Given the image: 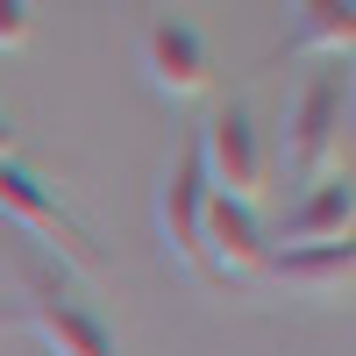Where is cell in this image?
I'll return each instance as SVG.
<instances>
[{
  "mask_svg": "<svg viewBox=\"0 0 356 356\" xmlns=\"http://www.w3.org/2000/svg\"><path fill=\"white\" fill-rule=\"evenodd\" d=\"M0 214H8L15 228H29L36 243H50L57 257L72 264V271H86V278H100V271H107V250L86 235V221H72V207L57 200L36 171H22L15 157L0 164Z\"/></svg>",
  "mask_w": 356,
  "mask_h": 356,
  "instance_id": "1",
  "label": "cell"
},
{
  "mask_svg": "<svg viewBox=\"0 0 356 356\" xmlns=\"http://www.w3.org/2000/svg\"><path fill=\"white\" fill-rule=\"evenodd\" d=\"M193 143H200V171H207L214 200H235V207L264 200V136H257L250 107H214Z\"/></svg>",
  "mask_w": 356,
  "mask_h": 356,
  "instance_id": "2",
  "label": "cell"
},
{
  "mask_svg": "<svg viewBox=\"0 0 356 356\" xmlns=\"http://www.w3.org/2000/svg\"><path fill=\"white\" fill-rule=\"evenodd\" d=\"M207 171H200V143H186L171 164H164V178H157V200H150V214H157V243H164V257L178 264V271H193V278H207V257H200V221H207Z\"/></svg>",
  "mask_w": 356,
  "mask_h": 356,
  "instance_id": "3",
  "label": "cell"
},
{
  "mask_svg": "<svg viewBox=\"0 0 356 356\" xmlns=\"http://www.w3.org/2000/svg\"><path fill=\"white\" fill-rule=\"evenodd\" d=\"M342 122H349V86L335 72H321L285 114V164L300 178H335V157H342Z\"/></svg>",
  "mask_w": 356,
  "mask_h": 356,
  "instance_id": "4",
  "label": "cell"
},
{
  "mask_svg": "<svg viewBox=\"0 0 356 356\" xmlns=\"http://www.w3.org/2000/svg\"><path fill=\"white\" fill-rule=\"evenodd\" d=\"M143 79L157 86L164 100H200V93H214V50H207V36L193 22H178V15H157L150 29H143Z\"/></svg>",
  "mask_w": 356,
  "mask_h": 356,
  "instance_id": "5",
  "label": "cell"
},
{
  "mask_svg": "<svg viewBox=\"0 0 356 356\" xmlns=\"http://www.w3.org/2000/svg\"><path fill=\"white\" fill-rule=\"evenodd\" d=\"M22 314H29V328H36V342H43L50 356H122V342H114L107 321H100L93 307H79L65 285H50L43 271L29 278Z\"/></svg>",
  "mask_w": 356,
  "mask_h": 356,
  "instance_id": "6",
  "label": "cell"
},
{
  "mask_svg": "<svg viewBox=\"0 0 356 356\" xmlns=\"http://www.w3.org/2000/svg\"><path fill=\"white\" fill-rule=\"evenodd\" d=\"M200 257H207V278H257V271H264V257H271L257 207L207 200V221H200Z\"/></svg>",
  "mask_w": 356,
  "mask_h": 356,
  "instance_id": "7",
  "label": "cell"
},
{
  "mask_svg": "<svg viewBox=\"0 0 356 356\" xmlns=\"http://www.w3.org/2000/svg\"><path fill=\"white\" fill-rule=\"evenodd\" d=\"M349 228H356V186L349 178H321V186L285 214L278 243L285 250H321V243H349Z\"/></svg>",
  "mask_w": 356,
  "mask_h": 356,
  "instance_id": "8",
  "label": "cell"
},
{
  "mask_svg": "<svg viewBox=\"0 0 356 356\" xmlns=\"http://www.w3.org/2000/svg\"><path fill=\"white\" fill-rule=\"evenodd\" d=\"M349 271H356V250H349V243L271 250V257H264V278H271V285H292V292H307V300H335V292H349Z\"/></svg>",
  "mask_w": 356,
  "mask_h": 356,
  "instance_id": "9",
  "label": "cell"
},
{
  "mask_svg": "<svg viewBox=\"0 0 356 356\" xmlns=\"http://www.w3.org/2000/svg\"><path fill=\"white\" fill-rule=\"evenodd\" d=\"M356 43V8L349 0H307L300 29H292V50H321V57H349Z\"/></svg>",
  "mask_w": 356,
  "mask_h": 356,
  "instance_id": "10",
  "label": "cell"
},
{
  "mask_svg": "<svg viewBox=\"0 0 356 356\" xmlns=\"http://www.w3.org/2000/svg\"><path fill=\"white\" fill-rule=\"evenodd\" d=\"M29 29H36V15H29L22 0H0V50H22Z\"/></svg>",
  "mask_w": 356,
  "mask_h": 356,
  "instance_id": "11",
  "label": "cell"
},
{
  "mask_svg": "<svg viewBox=\"0 0 356 356\" xmlns=\"http://www.w3.org/2000/svg\"><path fill=\"white\" fill-rule=\"evenodd\" d=\"M8 157H15V122L0 114V164H8Z\"/></svg>",
  "mask_w": 356,
  "mask_h": 356,
  "instance_id": "12",
  "label": "cell"
}]
</instances>
